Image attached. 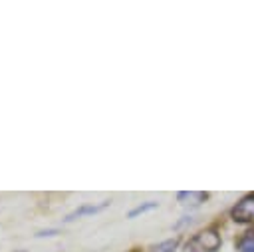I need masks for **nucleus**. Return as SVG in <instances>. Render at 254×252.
I'll return each instance as SVG.
<instances>
[{"instance_id": "f257e3e1", "label": "nucleus", "mask_w": 254, "mask_h": 252, "mask_svg": "<svg viewBox=\"0 0 254 252\" xmlns=\"http://www.w3.org/2000/svg\"><path fill=\"white\" fill-rule=\"evenodd\" d=\"M230 214L236 222H254V194H246L244 198H240L232 206Z\"/></svg>"}, {"instance_id": "f03ea898", "label": "nucleus", "mask_w": 254, "mask_h": 252, "mask_svg": "<svg viewBox=\"0 0 254 252\" xmlns=\"http://www.w3.org/2000/svg\"><path fill=\"white\" fill-rule=\"evenodd\" d=\"M111 202L109 200H101V202H97V204H93V202H87V204H81V206H77L75 210H71L64 220L65 222H71V220H75V218H81V216H89V214H97V212H101V210H105L107 206H109Z\"/></svg>"}, {"instance_id": "7ed1b4c3", "label": "nucleus", "mask_w": 254, "mask_h": 252, "mask_svg": "<svg viewBox=\"0 0 254 252\" xmlns=\"http://www.w3.org/2000/svg\"><path fill=\"white\" fill-rule=\"evenodd\" d=\"M192 244L194 246L198 244L202 252H214L220 246V238H218V234L214 230H204V232H200V234L194 236Z\"/></svg>"}, {"instance_id": "20e7f679", "label": "nucleus", "mask_w": 254, "mask_h": 252, "mask_svg": "<svg viewBox=\"0 0 254 252\" xmlns=\"http://www.w3.org/2000/svg\"><path fill=\"white\" fill-rule=\"evenodd\" d=\"M206 198H208V194L206 192H200V190H181V192H177V200L183 206H198Z\"/></svg>"}, {"instance_id": "39448f33", "label": "nucleus", "mask_w": 254, "mask_h": 252, "mask_svg": "<svg viewBox=\"0 0 254 252\" xmlns=\"http://www.w3.org/2000/svg\"><path fill=\"white\" fill-rule=\"evenodd\" d=\"M155 208H159V202H157V200H145V202L133 206V208L127 212V216H129V218H137V216H141V214H145V212H151V210H155Z\"/></svg>"}, {"instance_id": "423d86ee", "label": "nucleus", "mask_w": 254, "mask_h": 252, "mask_svg": "<svg viewBox=\"0 0 254 252\" xmlns=\"http://www.w3.org/2000/svg\"><path fill=\"white\" fill-rule=\"evenodd\" d=\"M238 252H254V232H250L238 240Z\"/></svg>"}, {"instance_id": "0eeeda50", "label": "nucleus", "mask_w": 254, "mask_h": 252, "mask_svg": "<svg viewBox=\"0 0 254 252\" xmlns=\"http://www.w3.org/2000/svg\"><path fill=\"white\" fill-rule=\"evenodd\" d=\"M177 244H179L177 240H165V242L153 246L151 252H177Z\"/></svg>"}, {"instance_id": "6e6552de", "label": "nucleus", "mask_w": 254, "mask_h": 252, "mask_svg": "<svg viewBox=\"0 0 254 252\" xmlns=\"http://www.w3.org/2000/svg\"><path fill=\"white\" fill-rule=\"evenodd\" d=\"M56 234H58V230H56V228H50V230H40L36 236L42 238V236H56Z\"/></svg>"}, {"instance_id": "1a4fd4ad", "label": "nucleus", "mask_w": 254, "mask_h": 252, "mask_svg": "<svg viewBox=\"0 0 254 252\" xmlns=\"http://www.w3.org/2000/svg\"><path fill=\"white\" fill-rule=\"evenodd\" d=\"M14 252H28V250H14Z\"/></svg>"}]
</instances>
